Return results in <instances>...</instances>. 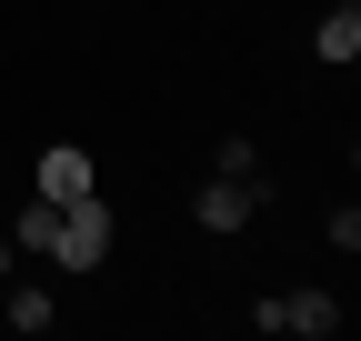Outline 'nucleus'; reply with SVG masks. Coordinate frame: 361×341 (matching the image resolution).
Listing matches in <instances>:
<instances>
[{
    "mask_svg": "<svg viewBox=\"0 0 361 341\" xmlns=\"http://www.w3.org/2000/svg\"><path fill=\"white\" fill-rule=\"evenodd\" d=\"M51 261H61V271H101V261H111V201H101V191H90V201H61Z\"/></svg>",
    "mask_w": 361,
    "mask_h": 341,
    "instance_id": "obj_1",
    "label": "nucleus"
},
{
    "mask_svg": "<svg viewBox=\"0 0 361 341\" xmlns=\"http://www.w3.org/2000/svg\"><path fill=\"white\" fill-rule=\"evenodd\" d=\"M251 321H261V331H301V341H331V331H341V291H281V302H261Z\"/></svg>",
    "mask_w": 361,
    "mask_h": 341,
    "instance_id": "obj_2",
    "label": "nucleus"
},
{
    "mask_svg": "<svg viewBox=\"0 0 361 341\" xmlns=\"http://www.w3.org/2000/svg\"><path fill=\"white\" fill-rule=\"evenodd\" d=\"M251 211H261V181H231V170H211L201 201H191V221L201 231H251Z\"/></svg>",
    "mask_w": 361,
    "mask_h": 341,
    "instance_id": "obj_3",
    "label": "nucleus"
},
{
    "mask_svg": "<svg viewBox=\"0 0 361 341\" xmlns=\"http://www.w3.org/2000/svg\"><path fill=\"white\" fill-rule=\"evenodd\" d=\"M101 191V161H90L80 141H51L40 151V201H90Z\"/></svg>",
    "mask_w": 361,
    "mask_h": 341,
    "instance_id": "obj_4",
    "label": "nucleus"
},
{
    "mask_svg": "<svg viewBox=\"0 0 361 341\" xmlns=\"http://www.w3.org/2000/svg\"><path fill=\"white\" fill-rule=\"evenodd\" d=\"M311 51H322L331 70H351V61H361V0H331L322 30H311Z\"/></svg>",
    "mask_w": 361,
    "mask_h": 341,
    "instance_id": "obj_5",
    "label": "nucleus"
},
{
    "mask_svg": "<svg viewBox=\"0 0 361 341\" xmlns=\"http://www.w3.org/2000/svg\"><path fill=\"white\" fill-rule=\"evenodd\" d=\"M51 231H61V201H20V221H11V251H40V261H51Z\"/></svg>",
    "mask_w": 361,
    "mask_h": 341,
    "instance_id": "obj_6",
    "label": "nucleus"
},
{
    "mask_svg": "<svg viewBox=\"0 0 361 341\" xmlns=\"http://www.w3.org/2000/svg\"><path fill=\"white\" fill-rule=\"evenodd\" d=\"M0 321H11V331H51V321H61V302H51V291H30V281H11Z\"/></svg>",
    "mask_w": 361,
    "mask_h": 341,
    "instance_id": "obj_7",
    "label": "nucleus"
},
{
    "mask_svg": "<svg viewBox=\"0 0 361 341\" xmlns=\"http://www.w3.org/2000/svg\"><path fill=\"white\" fill-rule=\"evenodd\" d=\"M211 170H231V181H261V141H251V131H231V141L211 151Z\"/></svg>",
    "mask_w": 361,
    "mask_h": 341,
    "instance_id": "obj_8",
    "label": "nucleus"
},
{
    "mask_svg": "<svg viewBox=\"0 0 361 341\" xmlns=\"http://www.w3.org/2000/svg\"><path fill=\"white\" fill-rule=\"evenodd\" d=\"M0 281H11V231H0Z\"/></svg>",
    "mask_w": 361,
    "mask_h": 341,
    "instance_id": "obj_9",
    "label": "nucleus"
}]
</instances>
